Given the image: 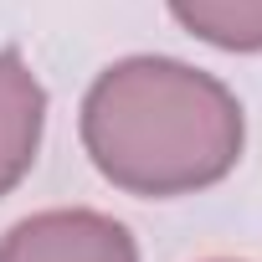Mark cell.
<instances>
[{
    "label": "cell",
    "instance_id": "obj_2",
    "mask_svg": "<svg viewBox=\"0 0 262 262\" xmlns=\"http://www.w3.org/2000/svg\"><path fill=\"white\" fill-rule=\"evenodd\" d=\"M0 262H139V247L134 231L103 211L57 206L16 221L0 236Z\"/></svg>",
    "mask_w": 262,
    "mask_h": 262
},
{
    "label": "cell",
    "instance_id": "obj_1",
    "mask_svg": "<svg viewBox=\"0 0 262 262\" xmlns=\"http://www.w3.org/2000/svg\"><path fill=\"white\" fill-rule=\"evenodd\" d=\"M77 134L93 170L139 201L221 185L247 144L236 93L180 57H123L82 93Z\"/></svg>",
    "mask_w": 262,
    "mask_h": 262
},
{
    "label": "cell",
    "instance_id": "obj_4",
    "mask_svg": "<svg viewBox=\"0 0 262 262\" xmlns=\"http://www.w3.org/2000/svg\"><path fill=\"white\" fill-rule=\"evenodd\" d=\"M170 16L216 52H262V0H170Z\"/></svg>",
    "mask_w": 262,
    "mask_h": 262
},
{
    "label": "cell",
    "instance_id": "obj_3",
    "mask_svg": "<svg viewBox=\"0 0 262 262\" xmlns=\"http://www.w3.org/2000/svg\"><path fill=\"white\" fill-rule=\"evenodd\" d=\"M47 128V88L16 47H0V201L36 165Z\"/></svg>",
    "mask_w": 262,
    "mask_h": 262
}]
</instances>
